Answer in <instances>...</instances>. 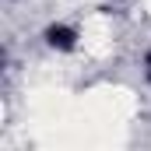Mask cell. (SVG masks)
<instances>
[{
  "label": "cell",
  "instance_id": "cell-1",
  "mask_svg": "<svg viewBox=\"0 0 151 151\" xmlns=\"http://www.w3.org/2000/svg\"><path fill=\"white\" fill-rule=\"evenodd\" d=\"M74 28H67V25H53L49 32H46V42L53 46V49H74Z\"/></svg>",
  "mask_w": 151,
  "mask_h": 151
},
{
  "label": "cell",
  "instance_id": "cell-2",
  "mask_svg": "<svg viewBox=\"0 0 151 151\" xmlns=\"http://www.w3.org/2000/svg\"><path fill=\"white\" fill-rule=\"evenodd\" d=\"M148 77H151V56H148Z\"/></svg>",
  "mask_w": 151,
  "mask_h": 151
}]
</instances>
